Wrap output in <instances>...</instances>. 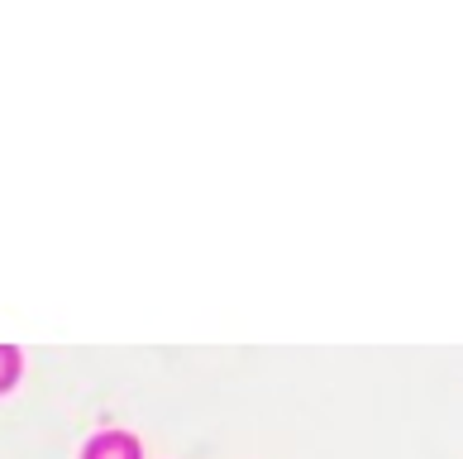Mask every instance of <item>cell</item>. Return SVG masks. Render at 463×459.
I'll list each match as a JSON object with an SVG mask.
<instances>
[{
  "label": "cell",
  "mask_w": 463,
  "mask_h": 459,
  "mask_svg": "<svg viewBox=\"0 0 463 459\" xmlns=\"http://www.w3.org/2000/svg\"><path fill=\"white\" fill-rule=\"evenodd\" d=\"M81 459H139V440L125 431H100Z\"/></svg>",
  "instance_id": "obj_1"
},
{
  "label": "cell",
  "mask_w": 463,
  "mask_h": 459,
  "mask_svg": "<svg viewBox=\"0 0 463 459\" xmlns=\"http://www.w3.org/2000/svg\"><path fill=\"white\" fill-rule=\"evenodd\" d=\"M14 373H20V354H14L10 345H0V387H10Z\"/></svg>",
  "instance_id": "obj_2"
}]
</instances>
